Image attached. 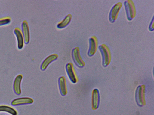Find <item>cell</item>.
<instances>
[{
    "label": "cell",
    "instance_id": "obj_1",
    "mask_svg": "<svg viewBox=\"0 0 154 115\" xmlns=\"http://www.w3.org/2000/svg\"><path fill=\"white\" fill-rule=\"evenodd\" d=\"M98 49L102 57V65L103 67L108 66L111 61V54L109 47L105 44H102L98 46Z\"/></svg>",
    "mask_w": 154,
    "mask_h": 115
},
{
    "label": "cell",
    "instance_id": "obj_2",
    "mask_svg": "<svg viewBox=\"0 0 154 115\" xmlns=\"http://www.w3.org/2000/svg\"><path fill=\"white\" fill-rule=\"evenodd\" d=\"M124 6L127 20L131 21L135 17L136 10L135 4L132 0H126L124 2Z\"/></svg>",
    "mask_w": 154,
    "mask_h": 115
},
{
    "label": "cell",
    "instance_id": "obj_3",
    "mask_svg": "<svg viewBox=\"0 0 154 115\" xmlns=\"http://www.w3.org/2000/svg\"><path fill=\"white\" fill-rule=\"evenodd\" d=\"M145 90V86L144 84H142L138 86L135 90L136 102L137 105L140 107L143 106L146 104Z\"/></svg>",
    "mask_w": 154,
    "mask_h": 115
},
{
    "label": "cell",
    "instance_id": "obj_4",
    "mask_svg": "<svg viewBox=\"0 0 154 115\" xmlns=\"http://www.w3.org/2000/svg\"><path fill=\"white\" fill-rule=\"evenodd\" d=\"M71 56L74 63L78 67L82 68L85 66V63L81 57L79 47H75L72 49Z\"/></svg>",
    "mask_w": 154,
    "mask_h": 115
},
{
    "label": "cell",
    "instance_id": "obj_5",
    "mask_svg": "<svg viewBox=\"0 0 154 115\" xmlns=\"http://www.w3.org/2000/svg\"><path fill=\"white\" fill-rule=\"evenodd\" d=\"M122 6V3L121 2H118L112 7L108 16V19L110 22L114 23L117 19Z\"/></svg>",
    "mask_w": 154,
    "mask_h": 115
},
{
    "label": "cell",
    "instance_id": "obj_6",
    "mask_svg": "<svg viewBox=\"0 0 154 115\" xmlns=\"http://www.w3.org/2000/svg\"><path fill=\"white\" fill-rule=\"evenodd\" d=\"M89 47L87 55L89 57L93 56L96 53L98 47V41L97 37L93 35L89 39Z\"/></svg>",
    "mask_w": 154,
    "mask_h": 115
},
{
    "label": "cell",
    "instance_id": "obj_7",
    "mask_svg": "<svg viewBox=\"0 0 154 115\" xmlns=\"http://www.w3.org/2000/svg\"><path fill=\"white\" fill-rule=\"evenodd\" d=\"M65 69L70 81L73 84L77 83L79 79L73 64L71 62L68 63L65 66Z\"/></svg>",
    "mask_w": 154,
    "mask_h": 115
},
{
    "label": "cell",
    "instance_id": "obj_8",
    "mask_svg": "<svg viewBox=\"0 0 154 115\" xmlns=\"http://www.w3.org/2000/svg\"><path fill=\"white\" fill-rule=\"evenodd\" d=\"M100 100V95L99 90L94 89L91 93V106L92 110H95L99 107Z\"/></svg>",
    "mask_w": 154,
    "mask_h": 115
},
{
    "label": "cell",
    "instance_id": "obj_9",
    "mask_svg": "<svg viewBox=\"0 0 154 115\" xmlns=\"http://www.w3.org/2000/svg\"><path fill=\"white\" fill-rule=\"evenodd\" d=\"M58 58V55L57 53H53L47 57L42 63L40 69L42 71L46 70L50 64L53 61L56 60Z\"/></svg>",
    "mask_w": 154,
    "mask_h": 115
},
{
    "label": "cell",
    "instance_id": "obj_10",
    "mask_svg": "<svg viewBox=\"0 0 154 115\" xmlns=\"http://www.w3.org/2000/svg\"><path fill=\"white\" fill-rule=\"evenodd\" d=\"M34 102L33 99L29 97H22L16 98L11 102L13 106H18L23 105L31 104Z\"/></svg>",
    "mask_w": 154,
    "mask_h": 115
},
{
    "label": "cell",
    "instance_id": "obj_11",
    "mask_svg": "<svg viewBox=\"0 0 154 115\" xmlns=\"http://www.w3.org/2000/svg\"><path fill=\"white\" fill-rule=\"evenodd\" d=\"M14 33L17 40V48L19 49H21L23 48L25 43L22 31L20 28L17 27L14 30Z\"/></svg>",
    "mask_w": 154,
    "mask_h": 115
},
{
    "label": "cell",
    "instance_id": "obj_12",
    "mask_svg": "<svg viewBox=\"0 0 154 115\" xmlns=\"http://www.w3.org/2000/svg\"><path fill=\"white\" fill-rule=\"evenodd\" d=\"M23 78V75L19 74L16 76L14 80L13 90L14 92L17 95H20L21 93V84Z\"/></svg>",
    "mask_w": 154,
    "mask_h": 115
},
{
    "label": "cell",
    "instance_id": "obj_13",
    "mask_svg": "<svg viewBox=\"0 0 154 115\" xmlns=\"http://www.w3.org/2000/svg\"><path fill=\"white\" fill-rule=\"evenodd\" d=\"M22 31L24 40L25 43H29L30 40V33L28 23L26 20H23L21 24Z\"/></svg>",
    "mask_w": 154,
    "mask_h": 115
},
{
    "label": "cell",
    "instance_id": "obj_14",
    "mask_svg": "<svg viewBox=\"0 0 154 115\" xmlns=\"http://www.w3.org/2000/svg\"><path fill=\"white\" fill-rule=\"evenodd\" d=\"M58 85L60 94L63 96L66 95L68 93V89L66 79L64 76H61L59 78Z\"/></svg>",
    "mask_w": 154,
    "mask_h": 115
},
{
    "label": "cell",
    "instance_id": "obj_15",
    "mask_svg": "<svg viewBox=\"0 0 154 115\" xmlns=\"http://www.w3.org/2000/svg\"><path fill=\"white\" fill-rule=\"evenodd\" d=\"M72 18V14L70 13L68 14L62 20L57 24V28L59 29L65 28L69 24L71 21Z\"/></svg>",
    "mask_w": 154,
    "mask_h": 115
},
{
    "label": "cell",
    "instance_id": "obj_16",
    "mask_svg": "<svg viewBox=\"0 0 154 115\" xmlns=\"http://www.w3.org/2000/svg\"><path fill=\"white\" fill-rule=\"evenodd\" d=\"M0 112H6L11 115H17V111L13 107L6 105H0Z\"/></svg>",
    "mask_w": 154,
    "mask_h": 115
},
{
    "label": "cell",
    "instance_id": "obj_17",
    "mask_svg": "<svg viewBox=\"0 0 154 115\" xmlns=\"http://www.w3.org/2000/svg\"><path fill=\"white\" fill-rule=\"evenodd\" d=\"M11 21V19L9 16L0 18V26L8 25Z\"/></svg>",
    "mask_w": 154,
    "mask_h": 115
},
{
    "label": "cell",
    "instance_id": "obj_18",
    "mask_svg": "<svg viewBox=\"0 0 154 115\" xmlns=\"http://www.w3.org/2000/svg\"><path fill=\"white\" fill-rule=\"evenodd\" d=\"M154 28V17L153 16L148 26V30L150 31H153Z\"/></svg>",
    "mask_w": 154,
    "mask_h": 115
}]
</instances>
